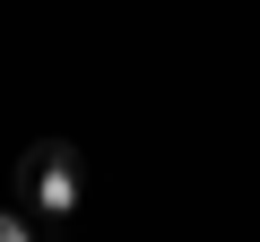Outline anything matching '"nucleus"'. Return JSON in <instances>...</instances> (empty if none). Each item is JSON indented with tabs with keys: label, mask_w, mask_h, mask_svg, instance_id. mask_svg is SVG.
Wrapping results in <instances>:
<instances>
[{
	"label": "nucleus",
	"mask_w": 260,
	"mask_h": 242,
	"mask_svg": "<svg viewBox=\"0 0 260 242\" xmlns=\"http://www.w3.org/2000/svg\"><path fill=\"white\" fill-rule=\"evenodd\" d=\"M18 208L26 216H70L78 208V182H87V165H78V147L70 139H35L26 156H18Z\"/></svg>",
	"instance_id": "f257e3e1"
},
{
	"label": "nucleus",
	"mask_w": 260,
	"mask_h": 242,
	"mask_svg": "<svg viewBox=\"0 0 260 242\" xmlns=\"http://www.w3.org/2000/svg\"><path fill=\"white\" fill-rule=\"evenodd\" d=\"M0 242H35V225H26L18 208H0Z\"/></svg>",
	"instance_id": "f03ea898"
}]
</instances>
